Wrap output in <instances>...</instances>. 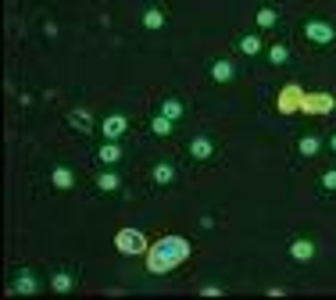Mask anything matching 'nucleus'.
<instances>
[{
	"label": "nucleus",
	"instance_id": "1",
	"mask_svg": "<svg viewBox=\"0 0 336 300\" xmlns=\"http://www.w3.org/2000/svg\"><path fill=\"white\" fill-rule=\"evenodd\" d=\"M186 257H190V243L183 236H164V240H157L147 250V268L154 275H164V272H172L179 261H186Z\"/></svg>",
	"mask_w": 336,
	"mask_h": 300
},
{
	"label": "nucleus",
	"instance_id": "2",
	"mask_svg": "<svg viewBox=\"0 0 336 300\" xmlns=\"http://www.w3.org/2000/svg\"><path fill=\"white\" fill-rule=\"evenodd\" d=\"M304 36H308L311 43L325 47V43H332V40H336V29H332L329 22H322V18H311V22L304 25Z\"/></svg>",
	"mask_w": 336,
	"mask_h": 300
},
{
	"label": "nucleus",
	"instance_id": "3",
	"mask_svg": "<svg viewBox=\"0 0 336 300\" xmlns=\"http://www.w3.org/2000/svg\"><path fill=\"white\" fill-rule=\"evenodd\" d=\"M118 250H122V254H143L147 243H143L140 233H129V229H125V233H118Z\"/></svg>",
	"mask_w": 336,
	"mask_h": 300
},
{
	"label": "nucleus",
	"instance_id": "4",
	"mask_svg": "<svg viewBox=\"0 0 336 300\" xmlns=\"http://www.w3.org/2000/svg\"><path fill=\"white\" fill-rule=\"evenodd\" d=\"M190 158H197V161H207V158H215V143L207 139V136H197V139L190 143Z\"/></svg>",
	"mask_w": 336,
	"mask_h": 300
},
{
	"label": "nucleus",
	"instance_id": "5",
	"mask_svg": "<svg viewBox=\"0 0 336 300\" xmlns=\"http://www.w3.org/2000/svg\"><path fill=\"white\" fill-rule=\"evenodd\" d=\"M125 125H129V122H125V115H111V118H104L100 132H104L107 139H118V136L125 132Z\"/></svg>",
	"mask_w": 336,
	"mask_h": 300
},
{
	"label": "nucleus",
	"instance_id": "6",
	"mask_svg": "<svg viewBox=\"0 0 336 300\" xmlns=\"http://www.w3.org/2000/svg\"><path fill=\"white\" fill-rule=\"evenodd\" d=\"M11 293H36V279H32V272H22V275L11 282Z\"/></svg>",
	"mask_w": 336,
	"mask_h": 300
},
{
	"label": "nucleus",
	"instance_id": "7",
	"mask_svg": "<svg viewBox=\"0 0 336 300\" xmlns=\"http://www.w3.org/2000/svg\"><path fill=\"white\" fill-rule=\"evenodd\" d=\"M290 254L297 257V261H311L315 257V247H311V240H297V243L290 247Z\"/></svg>",
	"mask_w": 336,
	"mask_h": 300
},
{
	"label": "nucleus",
	"instance_id": "8",
	"mask_svg": "<svg viewBox=\"0 0 336 300\" xmlns=\"http://www.w3.org/2000/svg\"><path fill=\"white\" fill-rule=\"evenodd\" d=\"M104 165H115V161H122V146L118 143H107V146H100V154H97Z\"/></svg>",
	"mask_w": 336,
	"mask_h": 300
},
{
	"label": "nucleus",
	"instance_id": "9",
	"mask_svg": "<svg viewBox=\"0 0 336 300\" xmlns=\"http://www.w3.org/2000/svg\"><path fill=\"white\" fill-rule=\"evenodd\" d=\"M211 79H218V83H229V79H233V64H229V61H218V64H211Z\"/></svg>",
	"mask_w": 336,
	"mask_h": 300
},
{
	"label": "nucleus",
	"instance_id": "10",
	"mask_svg": "<svg viewBox=\"0 0 336 300\" xmlns=\"http://www.w3.org/2000/svg\"><path fill=\"white\" fill-rule=\"evenodd\" d=\"M161 115H164V118H172V122H176V118H183V104H179V100H164V104H161Z\"/></svg>",
	"mask_w": 336,
	"mask_h": 300
},
{
	"label": "nucleus",
	"instance_id": "11",
	"mask_svg": "<svg viewBox=\"0 0 336 300\" xmlns=\"http://www.w3.org/2000/svg\"><path fill=\"white\" fill-rule=\"evenodd\" d=\"M72 182H75V175L68 168H54V186H58V190H68Z\"/></svg>",
	"mask_w": 336,
	"mask_h": 300
},
{
	"label": "nucleus",
	"instance_id": "12",
	"mask_svg": "<svg viewBox=\"0 0 336 300\" xmlns=\"http://www.w3.org/2000/svg\"><path fill=\"white\" fill-rule=\"evenodd\" d=\"M50 286H54V289H58V293H68V289H72V286H75V279H72V275H68V272H58V275H54V282H50Z\"/></svg>",
	"mask_w": 336,
	"mask_h": 300
},
{
	"label": "nucleus",
	"instance_id": "13",
	"mask_svg": "<svg viewBox=\"0 0 336 300\" xmlns=\"http://www.w3.org/2000/svg\"><path fill=\"white\" fill-rule=\"evenodd\" d=\"M172 179H176V168H172V165H157V168H154V182L164 186V182H172Z\"/></svg>",
	"mask_w": 336,
	"mask_h": 300
},
{
	"label": "nucleus",
	"instance_id": "14",
	"mask_svg": "<svg viewBox=\"0 0 336 300\" xmlns=\"http://www.w3.org/2000/svg\"><path fill=\"white\" fill-rule=\"evenodd\" d=\"M240 50H243V54H258V50H261V40H258V36H243V40H240Z\"/></svg>",
	"mask_w": 336,
	"mask_h": 300
},
{
	"label": "nucleus",
	"instance_id": "15",
	"mask_svg": "<svg viewBox=\"0 0 336 300\" xmlns=\"http://www.w3.org/2000/svg\"><path fill=\"white\" fill-rule=\"evenodd\" d=\"M97 186H100V190H118V175L104 172V175H97Z\"/></svg>",
	"mask_w": 336,
	"mask_h": 300
},
{
	"label": "nucleus",
	"instance_id": "16",
	"mask_svg": "<svg viewBox=\"0 0 336 300\" xmlns=\"http://www.w3.org/2000/svg\"><path fill=\"white\" fill-rule=\"evenodd\" d=\"M154 132H157V136H168V132H172V118H164V115L154 118Z\"/></svg>",
	"mask_w": 336,
	"mask_h": 300
},
{
	"label": "nucleus",
	"instance_id": "17",
	"mask_svg": "<svg viewBox=\"0 0 336 300\" xmlns=\"http://www.w3.org/2000/svg\"><path fill=\"white\" fill-rule=\"evenodd\" d=\"M318 143H322V139H315V136H308V139H301V154H304V158H311V154H315V150H318Z\"/></svg>",
	"mask_w": 336,
	"mask_h": 300
},
{
	"label": "nucleus",
	"instance_id": "18",
	"mask_svg": "<svg viewBox=\"0 0 336 300\" xmlns=\"http://www.w3.org/2000/svg\"><path fill=\"white\" fill-rule=\"evenodd\" d=\"M72 122L79 125V132H90V115H86V111H75V115H72Z\"/></svg>",
	"mask_w": 336,
	"mask_h": 300
},
{
	"label": "nucleus",
	"instance_id": "19",
	"mask_svg": "<svg viewBox=\"0 0 336 300\" xmlns=\"http://www.w3.org/2000/svg\"><path fill=\"white\" fill-rule=\"evenodd\" d=\"M258 25H261V29L275 25V11H268V8H265V11H258Z\"/></svg>",
	"mask_w": 336,
	"mask_h": 300
},
{
	"label": "nucleus",
	"instance_id": "20",
	"mask_svg": "<svg viewBox=\"0 0 336 300\" xmlns=\"http://www.w3.org/2000/svg\"><path fill=\"white\" fill-rule=\"evenodd\" d=\"M143 22H147V29H161V22H164V18H161V11H147V18H143Z\"/></svg>",
	"mask_w": 336,
	"mask_h": 300
},
{
	"label": "nucleus",
	"instance_id": "21",
	"mask_svg": "<svg viewBox=\"0 0 336 300\" xmlns=\"http://www.w3.org/2000/svg\"><path fill=\"white\" fill-rule=\"evenodd\" d=\"M268 57H272V64H283V61H286V47H272Z\"/></svg>",
	"mask_w": 336,
	"mask_h": 300
},
{
	"label": "nucleus",
	"instance_id": "22",
	"mask_svg": "<svg viewBox=\"0 0 336 300\" xmlns=\"http://www.w3.org/2000/svg\"><path fill=\"white\" fill-rule=\"evenodd\" d=\"M322 182L329 186V190H336V172H325V175H322Z\"/></svg>",
	"mask_w": 336,
	"mask_h": 300
},
{
	"label": "nucleus",
	"instance_id": "23",
	"mask_svg": "<svg viewBox=\"0 0 336 300\" xmlns=\"http://www.w3.org/2000/svg\"><path fill=\"white\" fill-rule=\"evenodd\" d=\"M329 146H332V150H336V136H332V139H329Z\"/></svg>",
	"mask_w": 336,
	"mask_h": 300
}]
</instances>
